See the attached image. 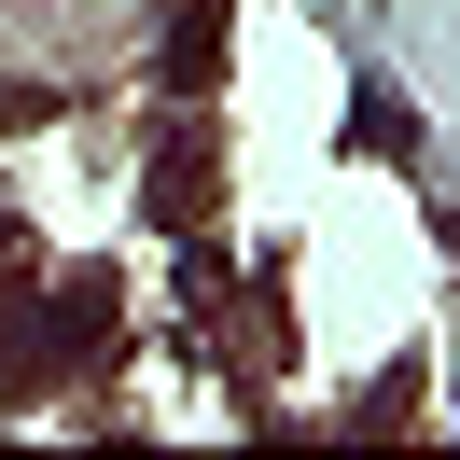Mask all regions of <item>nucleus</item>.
Returning a JSON list of instances; mask_svg holds the SVG:
<instances>
[{
  "label": "nucleus",
  "mask_w": 460,
  "mask_h": 460,
  "mask_svg": "<svg viewBox=\"0 0 460 460\" xmlns=\"http://www.w3.org/2000/svg\"><path fill=\"white\" fill-rule=\"evenodd\" d=\"M154 224H224V154H209V140L154 154Z\"/></svg>",
  "instance_id": "obj_1"
}]
</instances>
